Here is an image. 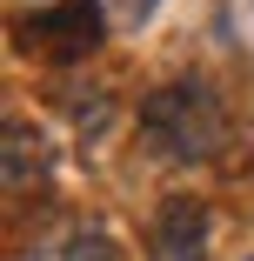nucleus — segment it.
<instances>
[{
    "label": "nucleus",
    "instance_id": "obj_6",
    "mask_svg": "<svg viewBox=\"0 0 254 261\" xmlns=\"http://www.w3.org/2000/svg\"><path fill=\"white\" fill-rule=\"evenodd\" d=\"M67 261H114V241H107V234H74Z\"/></svg>",
    "mask_w": 254,
    "mask_h": 261
},
{
    "label": "nucleus",
    "instance_id": "obj_3",
    "mask_svg": "<svg viewBox=\"0 0 254 261\" xmlns=\"http://www.w3.org/2000/svg\"><path fill=\"white\" fill-rule=\"evenodd\" d=\"M147 261H208V207L194 194L161 201L154 228H147Z\"/></svg>",
    "mask_w": 254,
    "mask_h": 261
},
{
    "label": "nucleus",
    "instance_id": "obj_4",
    "mask_svg": "<svg viewBox=\"0 0 254 261\" xmlns=\"http://www.w3.org/2000/svg\"><path fill=\"white\" fill-rule=\"evenodd\" d=\"M0 147H7V194H34L47 188V147L27 121H7V134H0Z\"/></svg>",
    "mask_w": 254,
    "mask_h": 261
},
{
    "label": "nucleus",
    "instance_id": "obj_2",
    "mask_svg": "<svg viewBox=\"0 0 254 261\" xmlns=\"http://www.w3.org/2000/svg\"><path fill=\"white\" fill-rule=\"evenodd\" d=\"M27 47H40L47 61H87L94 47H100V0H61V7H47L27 20Z\"/></svg>",
    "mask_w": 254,
    "mask_h": 261
},
{
    "label": "nucleus",
    "instance_id": "obj_5",
    "mask_svg": "<svg viewBox=\"0 0 254 261\" xmlns=\"http://www.w3.org/2000/svg\"><path fill=\"white\" fill-rule=\"evenodd\" d=\"M61 108L74 114V127H80V134H100V127L114 121V100L100 94V87H94V94H74V87H67V94H61Z\"/></svg>",
    "mask_w": 254,
    "mask_h": 261
},
{
    "label": "nucleus",
    "instance_id": "obj_1",
    "mask_svg": "<svg viewBox=\"0 0 254 261\" xmlns=\"http://www.w3.org/2000/svg\"><path fill=\"white\" fill-rule=\"evenodd\" d=\"M140 134H147V147H154L161 161L208 168V161L228 154L234 121H228V100L201 74H187V81H161L154 94L140 100Z\"/></svg>",
    "mask_w": 254,
    "mask_h": 261
}]
</instances>
